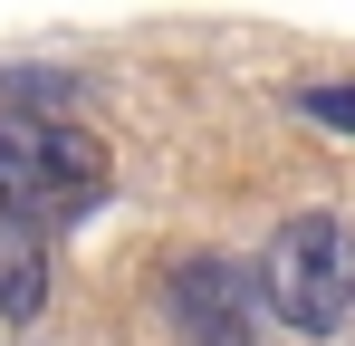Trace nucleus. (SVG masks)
Returning a JSON list of instances; mask_svg holds the SVG:
<instances>
[{"instance_id": "f257e3e1", "label": "nucleus", "mask_w": 355, "mask_h": 346, "mask_svg": "<svg viewBox=\"0 0 355 346\" xmlns=\"http://www.w3.org/2000/svg\"><path fill=\"white\" fill-rule=\"evenodd\" d=\"M259 308L297 327V337H336L355 318V222L346 212H288V222L269 231V250H259Z\"/></svg>"}, {"instance_id": "f03ea898", "label": "nucleus", "mask_w": 355, "mask_h": 346, "mask_svg": "<svg viewBox=\"0 0 355 346\" xmlns=\"http://www.w3.org/2000/svg\"><path fill=\"white\" fill-rule=\"evenodd\" d=\"M106 202V154L58 115H0V222H77Z\"/></svg>"}, {"instance_id": "7ed1b4c3", "label": "nucleus", "mask_w": 355, "mask_h": 346, "mask_svg": "<svg viewBox=\"0 0 355 346\" xmlns=\"http://www.w3.org/2000/svg\"><path fill=\"white\" fill-rule=\"evenodd\" d=\"M250 270L240 260H173V318L182 346H250Z\"/></svg>"}, {"instance_id": "20e7f679", "label": "nucleus", "mask_w": 355, "mask_h": 346, "mask_svg": "<svg viewBox=\"0 0 355 346\" xmlns=\"http://www.w3.org/2000/svg\"><path fill=\"white\" fill-rule=\"evenodd\" d=\"M39 298H49V250H39V231H29V222H0V318L29 327Z\"/></svg>"}, {"instance_id": "39448f33", "label": "nucleus", "mask_w": 355, "mask_h": 346, "mask_svg": "<svg viewBox=\"0 0 355 346\" xmlns=\"http://www.w3.org/2000/svg\"><path fill=\"white\" fill-rule=\"evenodd\" d=\"M297 115H317V125L355 135V77H346V87H307V97H297Z\"/></svg>"}]
</instances>
